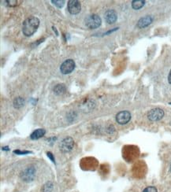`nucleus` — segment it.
<instances>
[{
	"label": "nucleus",
	"mask_w": 171,
	"mask_h": 192,
	"mask_svg": "<svg viewBox=\"0 0 171 192\" xmlns=\"http://www.w3.org/2000/svg\"><path fill=\"white\" fill-rule=\"evenodd\" d=\"M104 17H105L106 21H107L108 24H110H110H114L117 21V13H116L114 9H108V10L106 11Z\"/></svg>",
	"instance_id": "9"
},
{
	"label": "nucleus",
	"mask_w": 171,
	"mask_h": 192,
	"mask_svg": "<svg viewBox=\"0 0 171 192\" xmlns=\"http://www.w3.org/2000/svg\"><path fill=\"white\" fill-rule=\"evenodd\" d=\"M54 92L56 95H62L66 92V87L64 84H57L54 88Z\"/></svg>",
	"instance_id": "15"
},
{
	"label": "nucleus",
	"mask_w": 171,
	"mask_h": 192,
	"mask_svg": "<svg viewBox=\"0 0 171 192\" xmlns=\"http://www.w3.org/2000/svg\"><path fill=\"white\" fill-rule=\"evenodd\" d=\"M170 172H171V165H170Z\"/></svg>",
	"instance_id": "22"
},
{
	"label": "nucleus",
	"mask_w": 171,
	"mask_h": 192,
	"mask_svg": "<svg viewBox=\"0 0 171 192\" xmlns=\"http://www.w3.org/2000/svg\"><path fill=\"white\" fill-rule=\"evenodd\" d=\"M168 82H169L170 84H171V69H170V71L169 76H168Z\"/></svg>",
	"instance_id": "21"
},
{
	"label": "nucleus",
	"mask_w": 171,
	"mask_h": 192,
	"mask_svg": "<svg viewBox=\"0 0 171 192\" xmlns=\"http://www.w3.org/2000/svg\"><path fill=\"white\" fill-rule=\"evenodd\" d=\"M75 68V62L72 59H68L64 61L60 66V71L62 74H69Z\"/></svg>",
	"instance_id": "6"
},
{
	"label": "nucleus",
	"mask_w": 171,
	"mask_h": 192,
	"mask_svg": "<svg viewBox=\"0 0 171 192\" xmlns=\"http://www.w3.org/2000/svg\"><path fill=\"white\" fill-rule=\"evenodd\" d=\"M25 105V99L21 97H17L14 100V106L16 109H20Z\"/></svg>",
	"instance_id": "14"
},
{
	"label": "nucleus",
	"mask_w": 171,
	"mask_h": 192,
	"mask_svg": "<svg viewBox=\"0 0 171 192\" xmlns=\"http://www.w3.org/2000/svg\"><path fill=\"white\" fill-rule=\"evenodd\" d=\"M53 188H54L53 183L51 182H47L43 187L42 192H51L53 191Z\"/></svg>",
	"instance_id": "16"
},
{
	"label": "nucleus",
	"mask_w": 171,
	"mask_h": 192,
	"mask_svg": "<svg viewBox=\"0 0 171 192\" xmlns=\"http://www.w3.org/2000/svg\"><path fill=\"white\" fill-rule=\"evenodd\" d=\"M36 168L34 166H28L24 169L21 173V178L25 182H31L36 176Z\"/></svg>",
	"instance_id": "3"
},
{
	"label": "nucleus",
	"mask_w": 171,
	"mask_h": 192,
	"mask_svg": "<svg viewBox=\"0 0 171 192\" xmlns=\"http://www.w3.org/2000/svg\"><path fill=\"white\" fill-rule=\"evenodd\" d=\"M152 21H153V17L150 16V15H148V16L141 17V18L138 21V22H137L136 26H137L139 28H145V27H147V26L149 25H151Z\"/></svg>",
	"instance_id": "10"
},
{
	"label": "nucleus",
	"mask_w": 171,
	"mask_h": 192,
	"mask_svg": "<svg viewBox=\"0 0 171 192\" xmlns=\"http://www.w3.org/2000/svg\"><path fill=\"white\" fill-rule=\"evenodd\" d=\"M45 133H46V131L43 128L36 129V131H34L33 133L31 134L30 138L32 139H38L41 138L44 136Z\"/></svg>",
	"instance_id": "11"
},
{
	"label": "nucleus",
	"mask_w": 171,
	"mask_h": 192,
	"mask_svg": "<svg viewBox=\"0 0 171 192\" xmlns=\"http://www.w3.org/2000/svg\"><path fill=\"white\" fill-rule=\"evenodd\" d=\"M73 147H74V141H73V138H71V137H66V138L64 139L59 145L60 150L63 153L71 151L73 150Z\"/></svg>",
	"instance_id": "5"
},
{
	"label": "nucleus",
	"mask_w": 171,
	"mask_h": 192,
	"mask_svg": "<svg viewBox=\"0 0 171 192\" xmlns=\"http://www.w3.org/2000/svg\"><path fill=\"white\" fill-rule=\"evenodd\" d=\"M40 25V20L36 17H28L23 22L22 32L25 36H31L37 30Z\"/></svg>",
	"instance_id": "1"
},
{
	"label": "nucleus",
	"mask_w": 171,
	"mask_h": 192,
	"mask_svg": "<svg viewBox=\"0 0 171 192\" xmlns=\"http://www.w3.org/2000/svg\"><path fill=\"white\" fill-rule=\"evenodd\" d=\"M51 2L53 3L54 5H55L57 7H59V8H61V7H62L64 6V4H65V1H63V0H52Z\"/></svg>",
	"instance_id": "17"
},
{
	"label": "nucleus",
	"mask_w": 171,
	"mask_h": 192,
	"mask_svg": "<svg viewBox=\"0 0 171 192\" xmlns=\"http://www.w3.org/2000/svg\"><path fill=\"white\" fill-rule=\"evenodd\" d=\"M170 124H171V122H170Z\"/></svg>",
	"instance_id": "23"
},
{
	"label": "nucleus",
	"mask_w": 171,
	"mask_h": 192,
	"mask_svg": "<svg viewBox=\"0 0 171 192\" xmlns=\"http://www.w3.org/2000/svg\"><path fill=\"white\" fill-rule=\"evenodd\" d=\"M145 4V1L143 0H134L132 2V7L134 9H140L144 6Z\"/></svg>",
	"instance_id": "12"
},
{
	"label": "nucleus",
	"mask_w": 171,
	"mask_h": 192,
	"mask_svg": "<svg viewBox=\"0 0 171 192\" xmlns=\"http://www.w3.org/2000/svg\"><path fill=\"white\" fill-rule=\"evenodd\" d=\"M142 192H158L157 189L153 186H149L148 188H146Z\"/></svg>",
	"instance_id": "18"
},
{
	"label": "nucleus",
	"mask_w": 171,
	"mask_h": 192,
	"mask_svg": "<svg viewBox=\"0 0 171 192\" xmlns=\"http://www.w3.org/2000/svg\"><path fill=\"white\" fill-rule=\"evenodd\" d=\"M131 119V114L129 111H121L116 115V121L119 124H125Z\"/></svg>",
	"instance_id": "8"
},
{
	"label": "nucleus",
	"mask_w": 171,
	"mask_h": 192,
	"mask_svg": "<svg viewBox=\"0 0 171 192\" xmlns=\"http://www.w3.org/2000/svg\"><path fill=\"white\" fill-rule=\"evenodd\" d=\"M68 11L71 14H78L80 13L81 9L80 2L78 0H70L67 4Z\"/></svg>",
	"instance_id": "7"
},
{
	"label": "nucleus",
	"mask_w": 171,
	"mask_h": 192,
	"mask_svg": "<svg viewBox=\"0 0 171 192\" xmlns=\"http://www.w3.org/2000/svg\"><path fill=\"white\" fill-rule=\"evenodd\" d=\"M14 154H28L30 153L29 151H21V150H14Z\"/></svg>",
	"instance_id": "19"
},
{
	"label": "nucleus",
	"mask_w": 171,
	"mask_h": 192,
	"mask_svg": "<svg viewBox=\"0 0 171 192\" xmlns=\"http://www.w3.org/2000/svg\"><path fill=\"white\" fill-rule=\"evenodd\" d=\"M94 106H95V103H94L93 101H88L86 103H84L81 108H82L84 112H88V111H90L91 110H92Z\"/></svg>",
	"instance_id": "13"
},
{
	"label": "nucleus",
	"mask_w": 171,
	"mask_h": 192,
	"mask_svg": "<svg viewBox=\"0 0 171 192\" xmlns=\"http://www.w3.org/2000/svg\"><path fill=\"white\" fill-rule=\"evenodd\" d=\"M164 117V111L159 108L151 110L148 113V118L151 121H157Z\"/></svg>",
	"instance_id": "4"
},
{
	"label": "nucleus",
	"mask_w": 171,
	"mask_h": 192,
	"mask_svg": "<svg viewBox=\"0 0 171 192\" xmlns=\"http://www.w3.org/2000/svg\"><path fill=\"white\" fill-rule=\"evenodd\" d=\"M102 20L97 14H91L85 19V25L88 28L94 29L99 28L101 25Z\"/></svg>",
	"instance_id": "2"
},
{
	"label": "nucleus",
	"mask_w": 171,
	"mask_h": 192,
	"mask_svg": "<svg viewBox=\"0 0 171 192\" xmlns=\"http://www.w3.org/2000/svg\"><path fill=\"white\" fill-rule=\"evenodd\" d=\"M47 157H49L50 159L51 160L52 162H54H54H54V157H53V154H52L51 153V152H47Z\"/></svg>",
	"instance_id": "20"
}]
</instances>
